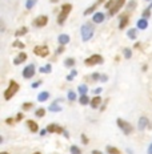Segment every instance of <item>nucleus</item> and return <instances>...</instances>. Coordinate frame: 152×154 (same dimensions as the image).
I'll list each match as a JSON object with an SVG mask.
<instances>
[{
    "label": "nucleus",
    "instance_id": "f257e3e1",
    "mask_svg": "<svg viewBox=\"0 0 152 154\" xmlns=\"http://www.w3.org/2000/svg\"><path fill=\"white\" fill-rule=\"evenodd\" d=\"M93 32H95V25L92 23H86L80 29V33H82V40L83 41H88L91 40L93 36Z\"/></svg>",
    "mask_w": 152,
    "mask_h": 154
},
{
    "label": "nucleus",
    "instance_id": "f03ea898",
    "mask_svg": "<svg viewBox=\"0 0 152 154\" xmlns=\"http://www.w3.org/2000/svg\"><path fill=\"white\" fill-rule=\"evenodd\" d=\"M71 11H72V5L71 4H63L61 5L60 12H59V15H57V24L63 25L64 21H66L67 17H68V15L71 14Z\"/></svg>",
    "mask_w": 152,
    "mask_h": 154
},
{
    "label": "nucleus",
    "instance_id": "7ed1b4c3",
    "mask_svg": "<svg viewBox=\"0 0 152 154\" xmlns=\"http://www.w3.org/2000/svg\"><path fill=\"white\" fill-rule=\"evenodd\" d=\"M18 91H19V84L16 81H14V80H11L8 84V88L4 91V100L9 101L18 93Z\"/></svg>",
    "mask_w": 152,
    "mask_h": 154
},
{
    "label": "nucleus",
    "instance_id": "20e7f679",
    "mask_svg": "<svg viewBox=\"0 0 152 154\" xmlns=\"http://www.w3.org/2000/svg\"><path fill=\"white\" fill-rule=\"evenodd\" d=\"M116 124H118V126L120 128V130L123 131L124 134H131L132 133V130H134V128H132V125L129 124V122H127V121H124L123 118H118L116 120Z\"/></svg>",
    "mask_w": 152,
    "mask_h": 154
},
{
    "label": "nucleus",
    "instance_id": "39448f33",
    "mask_svg": "<svg viewBox=\"0 0 152 154\" xmlns=\"http://www.w3.org/2000/svg\"><path fill=\"white\" fill-rule=\"evenodd\" d=\"M103 57L100 56V54H92V56L87 57L86 60H84V64H86L87 66H93V65H98V64H103Z\"/></svg>",
    "mask_w": 152,
    "mask_h": 154
},
{
    "label": "nucleus",
    "instance_id": "423d86ee",
    "mask_svg": "<svg viewBox=\"0 0 152 154\" xmlns=\"http://www.w3.org/2000/svg\"><path fill=\"white\" fill-rule=\"evenodd\" d=\"M34 53L39 57H47L50 54V48L47 45H36L34 48Z\"/></svg>",
    "mask_w": 152,
    "mask_h": 154
},
{
    "label": "nucleus",
    "instance_id": "0eeeda50",
    "mask_svg": "<svg viewBox=\"0 0 152 154\" xmlns=\"http://www.w3.org/2000/svg\"><path fill=\"white\" fill-rule=\"evenodd\" d=\"M35 72H36V68H35L34 64H30V65H27L25 68L23 69V77L24 79H32V77L35 76Z\"/></svg>",
    "mask_w": 152,
    "mask_h": 154
},
{
    "label": "nucleus",
    "instance_id": "6e6552de",
    "mask_svg": "<svg viewBox=\"0 0 152 154\" xmlns=\"http://www.w3.org/2000/svg\"><path fill=\"white\" fill-rule=\"evenodd\" d=\"M47 24H48V17H47L46 15L37 16V17L34 20V25L36 28H43V27H46Z\"/></svg>",
    "mask_w": 152,
    "mask_h": 154
},
{
    "label": "nucleus",
    "instance_id": "1a4fd4ad",
    "mask_svg": "<svg viewBox=\"0 0 152 154\" xmlns=\"http://www.w3.org/2000/svg\"><path fill=\"white\" fill-rule=\"evenodd\" d=\"M48 130V133H56V134H63L66 133V130H64V128H61L60 125L57 124H50L46 128Z\"/></svg>",
    "mask_w": 152,
    "mask_h": 154
},
{
    "label": "nucleus",
    "instance_id": "9d476101",
    "mask_svg": "<svg viewBox=\"0 0 152 154\" xmlns=\"http://www.w3.org/2000/svg\"><path fill=\"white\" fill-rule=\"evenodd\" d=\"M124 4H125V0H116L115 5L109 9V16H115L123 8V5H124Z\"/></svg>",
    "mask_w": 152,
    "mask_h": 154
},
{
    "label": "nucleus",
    "instance_id": "9b49d317",
    "mask_svg": "<svg viewBox=\"0 0 152 154\" xmlns=\"http://www.w3.org/2000/svg\"><path fill=\"white\" fill-rule=\"evenodd\" d=\"M105 0H96L95 3H93V4L91 5V7L89 8H87L86 11H84V15H91V14H95V11H96V8L99 7L100 4H102V3H104Z\"/></svg>",
    "mask_w": 152,
    "mask_h": 154
},
{
    "label": "nucleus",
    "instance_id": "f8f14e48",
    "mask_svg": "<svg viewBox=\"0 0 152 154\" xmlns=\"http://www.w3.org/2000/svg\"><path fill=\"white\" fill-rule=\"evenodd\" d=\"M104 21V14H102V12H95L92 16V23L95 24H100Z\"/></svg>",
    "mask_w": 152,
    "mask_h": 154
},
{
    "label": "nucleus",
    "instance_id": "ddd939ff",
    "mask_svg": "<svg viewBox=\"0 0 152 154\" xmlns=\"http://www.w3.org/2000/svg\"><path fill=\"white\" fill-rule=\"evenodd\" d=\"M148 125H150V121H148L147 117H140V118H139V124H137L139 130H144Z\"/></svg>",
    "mask_w": 152,
    "mask_h": 154
},
{
    "label": "nucleus",
    "instance_id": "4468645a",
    "mask_svg": "<svg viewBox=\"0 0 152 154\" xmlns=\"http://www.w3.org/2000/svg\"><path fill=\"white\" fill-rule=\"evenodd\" d=\"M27 57H28V56H27V53H25V52L19 53L18 57H16V59L14 60V64H15V65H20L21 63H24L25 60H27Z\"/></svg>",
    "mask_w": 152,
    "mask_h": 154
},
{
    "label": "nucleus",
    "instance_id": "2eb2a0df",
    "mask_svg": "<svg viewBox=\"0 0 152 154\" xmlns=\"http://www.w3.org/2000/svg\"><path fill=\"white\" fill-rule=\"evenodd\" d=\"M128 23H129V16H128V15L120 16V23H119V28H120V29H124V28L128 25Z\"/></svg>",
    "mask_w": 152,
    "mask_h": 154
},
{
    "label": "nucleus",
    "instance_id": "dca6fc26",
    "mask_svg": "<svg viewBox=\"0 0 152 154\" xmlns=\"http://www.w3.org/2000/svg\"><path fill=\"white\" fill-rule=\"evenodd\" d=\"M100 104H102V97L100 96H95V97L91 100V108L92 109H98L99 106H100Z\"/></svg>",
    "mask_w": 152,
    "mask_h": 154
},
{
    "label": "nucleus",
    "instance_id": "f3484780",
    "mask_svg": "<svg viewBox=\"0 0 152 154\" xmlns=\"http://www.w3.org/2000/svg\"><path fill=\"white\" fill-rule=\"evenodd\" d=\"M57 41H59L60 45H67L70 43V36L66 33H61L59 37H57Z\"/></svg>",
    "mask_w": 152,
    "mask_h": 154
},
{
    "label": "nucleus",
    "instance_id": "a211bd4d",
    "mask_svg": "<svg viewBox=\"0 0 152 154\" xmlns=\"http://www.w3.org/2000/svg\"><path fill=\"white\" fill-rule=\"evenodd\" d=\"M59 102H60V100H56V101H53L52 104L50 105V110L51 112H56V113H59V112H61V106L59 105Z\"/></svg>",
    "mask_w": 152,
    "mask_h": 154
},
{
    "label": "nucleus",
    "instance_id": "6ab92c4d",
    "mask_svg": "<svg viewBox=\"0 0 152 154\" xmlns=\"http://www.w3.org/2000/svg\"><path fill=\"white\" fill-rule=\"evenodd\" d=\"M27 126H28V129H30L32 133H36V131L39 130V125L35 122V121H32V120L27 121Z\"/></svg>",
    "mask_w": 152,
    "mask_h": 154
},
{
    "label": "nucleus",
    "instance_id": "aec40b11",
    "mask_svg": "<svg viewBox=\"0 0 152 154\" xmlns=\"http://www.w3.org/2000/svg\"><path fill=\"white\" fill-rule=\"evenodd\" d=\"M137 28L139 29H147V27H148V21H147V19H139L137 20Z\"/></svg>",
    "mask_w": 152,
    "mask_h": 154
},
{
    "label": "nucleus",
    "instance_id": "412c9836",
    "mask_svg": "<svg viewBox=\"0 0 152 154\" xmlns=\"http://www.w3.org/2000/svg\"><path fill=\"white\" fill-rule=\"evenodd\" d=\"M50 98V93L48 92H41L37 94V101L39 102H43V101H47Z\"/></svg>",
    "mask_w": 152,
    "mask_h": 154
},
{
    "label": "nucleus",
    "instance_id": "4be33fe9",
    "mask_svg": "<svg viewBox=\"0 0 152 154\" xmlns=\"http://www.w3.org/2000/svg\"><path fill=\"white\" fill-rule=\"evenodd\" d=\"M27 32H28V28H27V27H21V28H19V29L15 32V36H16V37L24 36V35H27Z\"/></svg>",
    "mask_w": 152,
    "mask_h": 154
},
{
    "label": "nucleus",
    "instance_id": "5701e85b",
    "mask_svg": "<svg viewBox=\"0 0 152 154\" xmlns=\"http://www.w3.org/2000/svg\"><path fill=\"white\" fill-rule=\"evenodd\" d=\"M79 102H80L82 105H88V104H91V101H89V97H88L87 94H82V96H80Z\"/></svg>",
    "mask_w": 152,
    "mask_h": 154
},
{
    "label": "nucleus",
    "instance_id": "b1692460",
    "mask_svg": "<svg viewBox=\"0 0 152 154\" xmlns=\"http://www.w3.org/2000/svg\"><path fill=\"white\" fill-rule=\"evenodd\" d=\"M51 70H52V66H51V64H47V65L41 66V68L39 69V72H40V73H51Z\"/></svg>",
    "mask_w": 152,
    "mask_h": 154
},
{
    "label": "nucleus",
    "instance_id": "393cba45",
    "mask_svg": "<svg viewBox=\"0 0 152 154\" xmlns=\"http://www.w3.org/2000/svg\"><path fill=\"white\" fill-rule=\"evenodd\" d=\"M107 153L108 154H120V150L115 146H107Z\"/></svg>",
    "mask_w": 152,
    "mask_h": 154
},
{
    "label": "nucleus",
    "instance_id": "a878e982",
    "mask_svg": "<svg viewBox=\"0 0 152 154\" xmlns=\"http://www.w3.org/2000/svg\"><path fill=\"white\" fill-rule=\"evenodd\" d=\"M127 36L131 38V40H135V38H136V28H132V29H129L128 32H127Z\"/></svg>",
    "mask_w": 152,
    "mask_h": 154
},
{
    "label": "nucleus",
    "instance_id": "bb28decb",
    "mask_svg": "<svg viewBox=\"0 0 152 154\" xmlns=\"http://www.w3.org/2000/svg\"><path fill=\"white\" fill-rule=\"evenodd\" d=\"M35 116H36V117H44V116H46V109L44 108H39V109H36V112H35Z\"/></svg>",
    "mask_w": 152,
    "mask_h": 154
},
{
    "label": "nucleus",
    "instance_id": "cd10ccee",
    "mask_svg": "<svg viewBox=\"0 0 152 154\" xmlns=\"http://www.w3.org/2000/svg\"><path fill=\"white\" fill-rule=\"evenodd\" d=\"M37 3V0H27V3H25V8L27 9H32L35 7V4Z\"/></svg>",
    "mask_w": 152,
    "mask_h": 154
},
{
    "label": "nucleus",
    "instance_id": "c85d7f7f",
    "mask_svg": "<svg viewBox=\"0 0 152 154\" xmlns=\"http://www.w3.org/2000/svg\"><path fill=\"white\" fill-rule=\"evenodd\" d=\"M75 59H67L66 61H64V65L68 66V68H72V66H75Z\"/></svg>",
    "mask_w": 152,
    "mask_h": 154
},
{
    "label": "nucleus",
    "instance_id": "c756f323",
    "mask_svg": "<svg viewBox=\"0 0 152 154\" xmlns=\"http://www.w3.org/2000/svg\"><path fill=\"white\" fill-rule=\"evenodd\" d=\"M123 54H124L125 59H131L132 57V51L128 49V48H124V49H123Z\"/></svg>",
    "mask_w": 152,
    "mask_h": 154
},
{
    "label": "nucleus",
    "instance_id": "7c9ffc66",
    "mask_svg": "<svg viewBox=\"0 0 152 154\" xmlns=\"http://www.w3.org/2000/svg\"><path fill=\"white\" fill-rule=\"evenodd\" d=\"M79 92H80V94H87V92H88V86L87 85H79Z\"/></svg>",
    "mask_w": 152,
    "mask_h": 154
},
{
    "label": "nucleus",
    "instance_id": "2f4dec72",
    "mask_svg": "<svg viewBox=\"0 0 152 154\" xmlns=\"http://www.w3.org/2000/svg\"><path fill=\"white\" fill-rule=\"evenodd\" d=\"M70 150H71V154H82V150H80L76 145H72Z\"/></svg>",
    "mask_w": 152,
    "mask_h": 154
},
{
    "label": "nucleus",
    "instance_id": "473e14b6",
    "mask_svg": "<svg viewBox=\"0 0 152 154\" xmlns=\"http://www.w3.org/2000/svg\"><path fill=\"white\" fill-rule=\"evenodd\" d=\"M76 75H77V70H76V69H72V70H71V73H70V75L67 76V81H72V80H73V77H75Z\"/></svg>",
    "mask_w": 152,
    "mask_h": 154
},
{
    "label": "nucleus",
    "instance_id": "72a5a7b5",
    "mask_svg": "<svg viewBox=\"0 0 152 154\" xmlns=\"http://www.w3.org/2000/svg\"><path fill=\"white\" fill-rule=\"evenodd\" d=\"M67 98H68L70 101H75L76 100V93L73 92V91H70L68 94H67Z\"/></svg>",
    "mask_w": 152,
    "mask_h": 154
},
{
    "label": "nucleus",
    "instance_id": "f704fd0d",
    "mask_svg": "<svg viewBox=\"0 0 152 154\" xmlns=\"http://www.w3.org/2000/svg\"><path fill=\"white\" fill-rule=\"evenodd\" d=\"M135 7H136V2H135V0H131V2H129V4L127 5V14L129 11H132Z\"/></svg>",
    "mask_w": 152,
    "mask_h": 154
},
{
    "label": "nucleus",
    "instance_id": "c9c22d12",
    "mask_svg": "<svg viewBox=\"0 0 152 154\" xmlns=\"http://www.w3.org/2000/svg\"><path fill=\"white\" fill-rule=\"evenodd\" d=\"M34 108V102H24L21 109H24V110H30V109Z\"/></svg>",
    "mask_w": 152,
    "mask_h": 154
},
{
    "label": "nucleus",
    "instance_id": "e433bc0d",
    "mask_svg": "<svg viewBox=\"0 0 152 154\" xmlns=\"http://www.w3.org/2000/svg\"><path fill=\"white\" fill-rule=\"evenodd\" d=\"M12 47H15V48H20V49H23V48L25 47L21 41H19V40H16V41H14V44H12Z\"/></svg>",
    "mask_w": 152,
    "mask_h": 154
},
{
    "label": "nucleus",
    "instance_id": "4c0bfd02",
    "mask_svg": "<svg viewBox=\"0 0 152 154\" xmlns=\"http://www.w3.org/2000/svg\"><path fill=\"white\" fill-rule=\"evenodd\" d=\"M115 2H116V0H108V3H105V8L109 11V9L115 5Z\"/></svg>",
    "mask_w": 152,
    "mask_h": 154
},
{
    "label": "nucleus",
    "instance_id": "58836bf2",
    "mask_svg": "<svg viewBox=\"0 0 152 154\" xmlns=\"http://www.w3.org/2000/svg\"><path fill=\"white\" fill-rule=\"evenodd\" d=\"M150 16H151V8L144 9V12H143V17H144V19H147V17H150Z\"/></svg>",
    "mask_w": 152,
    "mask_h": 154
},
{
    "label": "nucleus",
    "instance_id": "ea45409f",
    "mask_svg": "<svg viewBox=\"0 0 152 154\" xmlns=\"http://www.w3.org/2000/svg\"><path fill=\"white\" fill-rule=\"evenodd\" d=\"M82 142L84 143V145H87V143L89 142L88 138H87V136H86V134H82Z\"/></svg>",
    "mask_w": 152,
    "mask_h": 154
},
{
    "label": "nucleus",
    "instance_id": "a19ab883",
    "mask_svg": "<svg viewBox=\"0 0 152 154\" xmlns=\"http://www.w3.org/2000/svg\"><path fill=\"white\" fill-rule=\"evenodd\" d=\"M100 81H102V82L108 81V76H107V75H102V76H100Z\"/></svg>",
    "mask_w": 152,
    "mask_h": 154
},
{
    "label": "nucleus",
    "instance_id": "79ce46f5",
    "mask_svg": "<svg viewBox=\"0 0 152 154\" xmlns=\"http://www.w3.org/2000/svg\"><path fill=\"white\" fill-rule=\"evenodd\" d=\"M24 118V114L23 113H18V116H16V121H21Z\"/></svg>",
    "mask_w": 152,
    "mask_h": 154
},
{
    "label": "nucleus",
    "instance_id": "37998d69",
    "mask_svg": "<svg viewBox=\"0 0 152 154\" xmlns=\"http://www.w3.org/2000/svg\"><path fill=\"white\" fill-rule=\"evenodd\" d=\"M100 76L102 75H99V73H93V75H91L92 80H100Z\"/></svg>",
    "mask_w": 152,
    "mask_h": 154
},
{
    "label": "nucleus",
    "instance_id": "c03bdc74",
    "mask_svg": "<svg viewBox=\"0 0 152 154\" xmlns=\"http://www.w3.org/2000/svg\"><path fill=\"white\" fill-rule=\"evenodd\" d=\"M63 52H64V45H60L59 48H57L56 53H57V54H60V53H63Z\"/></svg>",
    "mask_w": 152,
    "mask_h": 154
},
{
    "label": "nucleus",
    "instance_id": "a18cd8bd",
    "mask_svg": "<svg viewBox=\"0 0 152 154\" xmlns=\"http://www.w3.org/2000/svg\"><path fill=\"white\" fill-rule=\"evenodd\" d=\"M15 121L16 120H14V118H7V120H5V122H7L8 125H12V124H15Z\"/></svg>",
    "mask_w": 152,
    "mask_h": 154
},
{
    "label": "nucleus",
    "instance_id": "49530a36",
    "mask_svg": "<svg viewBox=\"0 0 152 154\" xmlns=\"http://www.w3.org/2000/svg\"><path fill=\"white\" fill-rule=\"evenodd\" d=\"M102 91H103V89H102V88H96V89H95V91H93V93H95V96H99V94H100V93H102Z\"/></svg>",
    "mask_w": 152,
    "mask_h": 154
},
{
    "label": "nucleus",
    "instance_id": "de8ad7c7",
    "mask_svg": "<svg viewBox=\"0 0 152 154\" xmlns=\"http://www.w3.org/2000/svg\"><path fill=\"white\" fill-rule=\"evenodd\" d=\"M41 84V81H36V82H34V84H32V88H37L39 85Z\"/></svg>",
    "mask_w": 152,
    "mask_h": 154
},
{
    "label": "nucleus",
    "instance_id": "09e8293b",
    "mask_svg": "<svg viewBox=\"0 0 152 154\" xmlns=\"http://www.w3.org/2000/svg\"><path fill=\"white\" fill-rule=\"evenodd\" d=\"M46 133H48V130H47V129H43V130L40 131V136H44Z\"/></svg>",
    "mask_w": 152,
    "mask_h": 154
},
{
    "label": "nucleus",
    "instance_id": "8fccbe9b",
    "mask_svg": "<svg viewBox=\"0 0 152 154\" xmlns=\"http://www.w3.org/2000/svg\"><path fill=\"white\" fill-rule=\"evenodd\" d=\"M148 154H152V143H151V145L150 146H148V152H147Z\"/></svg>",
    "mask_w": 152,
    "mask_h": 154
},
{
    "label": "nucleus",
    "instance_id": "3c124183",
    "mask_svg": "<svg viewBox=\"0 0 152 154\" xmlns=\"http://www.w3.org/2000/svg\"><path fill=\"white\" fill-rule=\"evenodd\" d=\"M92 154H103V153L99 152V150H92Z\"/></svg>",
    "mask_w": 152,
    "mask_h": 154
},
{
    "label": "nucleus",
    "instance_id": "603ef678",
    "mask_svg": "<svg viewBox=\"0 0 152 154\" xmlns=\"http://www.w3.org/2000/svg\"><path fill=\"white\" fill-rule=\"evenodd\" d=\"M59 0H51V3H57Z\"/></svg>",
    "mask_w": 152,
    "mask_h": 154
},
{
    "label": "nucleus",
    "instance_id": "864d4df0",
    "mask_svg": "<svg viewBox=\"0 0 152 154\" xmlns=\"http://www.w3.org/2000/svg\"><path fill=\"white\" fill-rule=\"evenodd\" d=\"M0 154H8L7 152H3V153H0Z\"/></svg>",
    "mask_w": 152,
    "mask_h": 154
},
{
    "label": "nucleus",
    "instance_id": "5fc2aeb1",
    "mask_svg": "<svg viewBox=\"0 0 152 154\" xmlns=\"http://www.w3.org/2000/svg\"><path fill=\"white\" fill-rule=\"evenodd\" d=\"M150 8H152V3H151V5H150Z\"/></svg>",
    "mask_w": 152,
    "mask_h": 154
},
{
    "label": "nucleus",
    "instance_id": "6e6d98bb",
    "mask_svg": "<svg viewBox=\"0 0 152 154\" xmlns=\"http://www.w3.org/2000/svg\"><path fill=\"white\" fill-rule=\"evenodd\" d=\"M34 154H40V153H34Z\"/></svg>",
    "mask_w": 152,
    "mask_h": 154
},
{
    "label": "nucleus",
    "instance_id": "4d7b16f0",
    "mask_svg": "<svg viewBox=\"0 0 152 154\" xmlns=\"http://www.w3.org/2000/svg\"><path fill=\"white\" fill-rule=\"evenodd\" d=\"M148 2H150V0H148Z\"/></svg>",
    "mask_w": 152,
    "mask_h": 154
}]
</instances>
